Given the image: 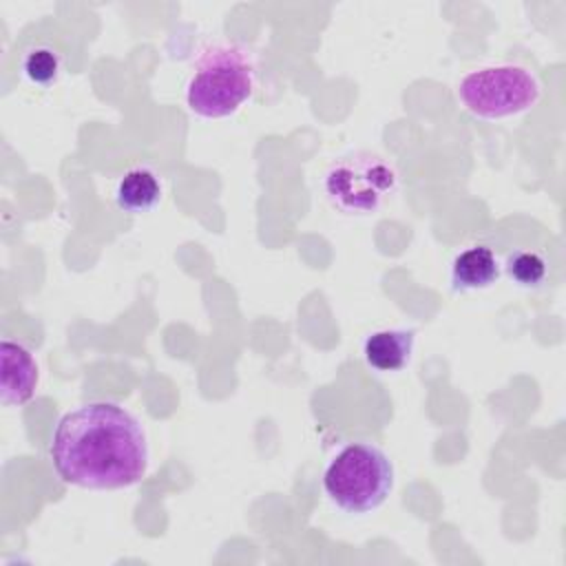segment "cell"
Wrapping results in <instances>:
<instances>
[{"label": "cell", "instance_id": "obj_1", "mask_svg": "<svg viewBox=\"0 0 566 566\" xmlns=\"http://www.w3.org/2000/svg\"><path fill=\"white\" fill-rule=\"evenodd\" d=\"M57 475L82 489H124L148 469V444L139 420L122 405L97 400L66 411L51 438Z\"/></svg>", "mask_w": 566, "mask_h": 566}, {"label": "cell", "instance_id": "obj_2", "mask_svg": "<svg viewBox=\"0 0 566 566\" xmlns=\"http://www.w3.org/2000/svg\"><path fill=\"white\" fill-rule=\"evenodd\" d=\"M254 86L252 53L237 42H214L192 64L186 82V104L199 117H228L252 97Z\"/></svg>", "mask_w": 566, "mask_h": 566}, {"label": "cell", "instance_id": "obj_3", "mask_svg": "<svg viewBox=\"0 0 566 566\" xmlns=\"http://www.w3.org/2000/svg\"><path fill=\"white\" fill-rule=\"evenodd\" d=\"M323 489L345 513H369L389 497L394 464L376 444L352 442L327 464Z\"/></svg>", "mask_w": 566, "mask_h": 566}, {"label": "cell", "instance_id": "obj_4", "mask_svg": "<svg viewBox=\"0 0 566 566\" xmlns=\"http://www.w3.org/2000/svg\"><path fill=\"white\" fill-rule=\"evenodd\" d=\"M396 186V168L371 150L340 155L323 175V192L329 206L347 217L374 214L394 195Z\"/></svg>", "mask_w": 566, "mask_h": 566}, {"label": "cell", "instance_id": "obj_5", "mask_svg": "<svg viewBox=\"0 0 566 566\" xmlns=\"http://www.w3.org/2000/svg\"><path fill=\"white\" fill-rule=\"evenodd\" d=\"M460 104L482 119H506L531 111L542 86L537 77L520 64H491L469 71L458 82Z\"/></svg>", "mask_w": 566, "mask_h": 566}, {"label": "cell", "instance_id": "obj_6", "mask_svg": "<svg viewBox=\"0 0 566 566\" xmlns=\"http://www.w3.org/2000/svg\"><path fill=\"white\" fill-rule=\"evenodd\" d=\"M2 358V385L0 400L2 405H24L31 400L38 387V363L33 354L13 338H2L0 343Z\"/></svg>", "mask_w": 566, "mask_h": 566}, {"label": "cell", "instance_id": "obj_7", "mask_svg": "<svg viewBox=\"0 0 566 566\" xmlns=\"http://www.w3.org/2000/svg\"><path fill=\"white\" fill-rule=\"evenodd\" d=\"M502 265L489 245H469L451 261V285L458 292L486 290L497 283Z\"/></svg>", "mask_w": 566, "mask_h": 566}, {"label": "cell", "instance_id": "obj_8", "mask_svg": "<svg viewBox=\"0 0 566 566\" xmlns=\"http://www.w3.org/2000/svg\"><path fill=\"white\" fill-rule=\"evenodd\" d=\"M416 345V332L391 327L369 334L363 343L365 363L376 371H400L409 365Z\"/></svg>", "mask_w": 566, "mask_h": 566}, {"label": "cell", "instance_id": "obj_9", "mask_svg": "<svg viewBox=\"0 0 566 566\" xmlns=\"http://www.w3.org/2000/svg\"><path fill=\"white\" fill-rule=\"evenodd\" d=\"M161 179L153 168L135 166L119 177L115 186V203L124 212L142 214L161 201Z\"/></svg>", "mask_w": 566, "mask_h": 566}, {"label": "cell", "instance_id": "obj_10", "mask_svg": "<svg viewBox=\"0 0 566 566\" xmlns=\"http://www.w3.org/2000/svg\"><path fill=\"white\" fill-rule=\"evenodd\" d=\"M22 73L29 82L49 86L62 73V55L49 44H33L22 55Z\"/></svg>", "mask_w": 566, "mask_h": 566}, {"label": "cell", "instance_id": "obj_11", "mask_svg": "<svg viewBox=\"0 0 566 566\" xmlns=\"http://www.w3.org/2000/svg\"><path fill=\"white\" fill-rule=\"evenodd\" d=\"M504 270L520 287H537L546 279V261L533 250H515L506 256Z\"/></svg>", "mask_w": 566, "mask_h": 566}]
</instances>
